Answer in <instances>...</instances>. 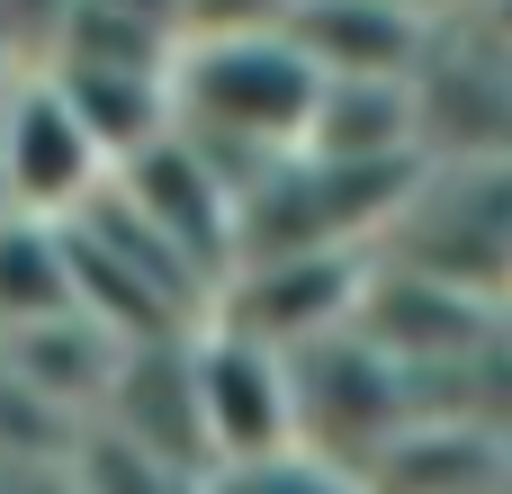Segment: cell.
<instances>
[{
  "instance_id": "6da1fadb",
  "label": "cell",
  "mask_w": 512,
  "mask_h": 494,
  "mask_svg": "<svg viewBox=\"0 0 512 494\" xmlns=\"http://www.w3.org/2000/svg\"><path fill=\"white\" fill-rule=\"evenodd\" d=\"M315 63L288 45V36H216V45H180L171 63V117H180V144H198L234 198L306 153V117H315Z\"/></svg>"
},
{
  "instance_id": "7a4b0ae2",
  "label": "cell",
  "mask_w": 512,
  "mask_h": 494,
  "mask_svg": "<svg viewBox=\"0 0 512 494\" xmlns=\"http://www.w3.org/2000/svg\"><path fill=\"white\" fill-rule=\"evenodd\" d=\"M423 162L432 171H486L512 162V36L486 9H450L423 72H414Z\"/></svg>"
},
{
  "instance_id": "3957f363",
  "label": "cell",
  "mask_w": 512,
  "mask_h": 494,
  "mask_svg": "<svg viewBox=\"0 0 512 494\" xmlns=\"http://www.w3.org/2000/svg\"><path fill=\"white\" fill-rule=\"evenodd\" d=\"M0 189H9V216H36V225H72L117 189V162L45 72L9 81L0 99Z\"/></svg>"
},
{
  "instance_id": "277c9868",
  "label": "cell",
  "mask_w": 512,
  "mask_h": 494,
  "mask_svg": "<svg viewBox=\"0 0 512 494\" xmlns=\"http://www.w3.org/2000/svg\"><path fill=\"white\" fill-rule=\"evenodd\" d=\"M369 261L378 252H288V261H234L207 324L216 333H243L261 351H315L333 333L360 324V288H369Z\"/></svg>"
},
{
  "instance_id": "5b68a950",
  "label": "cell",
  "mask_w": 512,
  "mask_h": 494,
  "mask_svg": "<svg viewBox=\"0 0 512 494\" xmlns=\"http://www.w3.org/2000/svg\"><path fill=\"white\" fill-rule=\"evenodd\" d=\"M189 387H198V432H207L216 477L297 450V369H288V351H261V342L207 324L189 342Z\"/></svg>"
},
{
  "instance_id": "8992f818",
  "label": "cell",
  "mask_w": 512,
  "mask_h": 494,
  "mask_svg": "<svg viewBox=\"0 0 512 494\" xmlns=\"http://www.w3.org/2000/svg\"><path fill=\"white\" fill-rule=\"evenodd\" d=\"M117 198L207 279V288H225V270H234V180L198 153V144H153V153H135L126 171H117Z\"/></svg>"
},
{
  "instance_id": "52a82bcc",
  "label": "cell",
  "mask_w": 512,
  "mask_h": 494,
  "mask_svg": "<svg viewBox=\"0 0 512 494\" xmlns=\"http://www.w3.org/2000/svg\"><path fill=\"white\" fill-rule=\"evenodd\" d=\"M450 9L423 0H297L288 45L315 63V81H414Z\"/></svg>"
},
{
  "instance_id": "ba28073f",
  "label": "cell",
  "mask_w": 512,
  "mask_h": 494,
  "mask_svg": "<svg viewBox=\"0 0 512 494\" xmlns=\"http://www.w3.org/2000/svg\"><path fill=\"white\" fill-rule=\"evenodd\" d=\"M90 423H108L117 441L153 450V459L180 468V477L216 486L207 432H198V387H189V342H144V351H126V360H117V387H108V405H99Z\"/></svg>"
},
{
  "instance_id": "9c48e42d",
  "label": "cell",
  "mask_w": 512,
  "mask_h": 494,
  "mask_svg": "<svg viewBox=\"0 0 512 494\" xmlns=\"http://www.w3.org/2000/svg\"><path fill=\"white\" fill-rule=\"evenodd\" d=\"M306 153L315 162H351V171L423 162L414 81H324L315 90V117H306Z\"/></svg>"
},
{
  "instance_id": "30bf717a",
  "label": "cell",
  "mask_w": 512,
  "mask_h": 494,
  "mask_svg": "<svg viewBox=\"0 0 512 494\" xmlns=\"http://www.w3.org/2000/svg\"><path fill=\"white\" fill-rule=\"evenodd\" d=\"M63 315H81V306H72L63 225L9 216V225H0V342H9V333H36V324H63Z\"/></svg>"
},
{
  "instance_id": "8fae6325",
  "label": "cell",
  "mask_w": 512,
  "mask_h": 494,
  "mask_svg": "<svg viewBox=\"0 0 512 494\" xmlns=\"http://www.w3.org/2000/svg\"><path fill=\"white\" fill-rule=\"evenodd\" d=\"M72 494H207L198 477H180V468H162L153 450H135V441H117L108 423H81V441H72Z\"/></svg>"
},
{
  "instance_id": "7c38bea8",
  "label": "cell",
  "mask_w": 512,
  "mask_h": 494,
  "mask_svg": "<svg viewBox=\"0 0 512 494\" xmlns=\"http://www.w3.org/2000/svg\"><path fill=\"white\" fill-rule=\"evenodd\" d=\"M207 494H378L360 468H333V459H315V450H288V459H261V468H234V477H216Z\"/></svg>"
},
{
  "instance_id": "4fadbf2b",
  "label": "cell",
  "mask_w": 512,
  "mask_h": 494,
  "mask_svg": "<svg viewBox=\"0 0 512 494\" xmlns=\"http://www.w3.org/2000/svg\"><path fill=\"white\" fill-rule=\"evenodd\" d=\"M90 9H108L117 27H135L153 45H189V0H90Z\"/></svg>"
},
{
  "instance_id": "5bb4252c",
  "label": "cell",
  "mask_w": 512,
  "mask_h": 494,
  "mask_svg": "<svg viewBox=\"0 0 512 494\" xmlns=\"http://www.w3.org/2000/svg\"><path fill=\"white\" fill-rule=\"evenodd\" d=\"M0 225H9V189H0Z\"/></svg>"
},
{
  "instance_id": "9a60e30c",
  "label": "cell",
  "mask_w": 512,
  "mask_h": 494,
  "mask_svg": "<svg viewBox=\"0 0 512 494\" xmlns=\"http://www.w3.org/2000/svg\"><path fill=\"white\" fill-rule=\"evenodd\" d=\"M441 9H477V0H441Z\"/></svg>"
},
{
  "instance_id": "2e32d148",
  "label": "cell",
  "mask_w": 512,
  "mask_h": 494,
  "mask_svg": "<svg viewBox=\"0 0 512 494\" xmlns=\"http://www.w3.org/2000/svg\"><path fill=\"white\" fill-rule=\"evenodd\" d=\"M423 9H441V0H423Z\"/></svg>"
}]
</instances>
